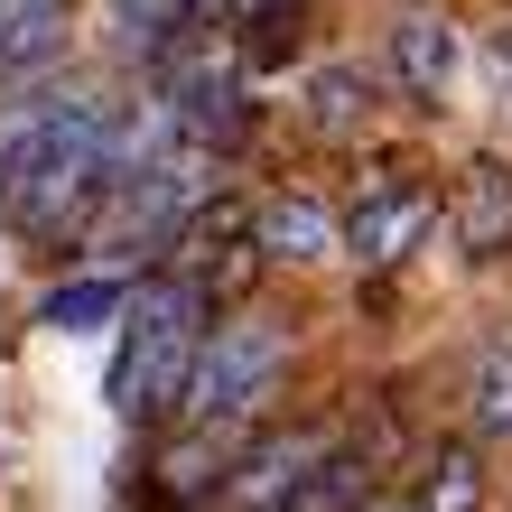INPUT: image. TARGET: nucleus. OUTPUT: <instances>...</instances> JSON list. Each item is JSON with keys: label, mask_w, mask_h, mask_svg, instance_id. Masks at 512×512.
Segmentation results:
<instances>
[{"label": "nucleus", "mask_w": 512, "mask_h": 512, "mask_svg": "<svg viewBox=\"0 0 512 512\" xmlns=\"http://www.w3.org/2000/svg\"><path fill=\"white\" fill-rule=\"evenodd\" d=\"M112 131L122 103L94 84H28L0 103V215L19 233H66L94 224V205L112 187Z\"/></svg>", "instance_id": "1"}, {"label": "nucleus", "mask_w": 512, "mask_h": 512, "mask_svg": "<svg viewBox=\"0 0 512 512\" xmlns=\"http://www.w3.org/2000/svg\"><path fill=\"white\" fill-rule=\"evenodd\" d=\"M205 326H215V289L187 280V270H159V280L131 289L122 326H112V373H103V401L122 419H177L187 401V373L205 354Z\"/></svg>", "instance_id": "2"}, {"label": "nucleus", "mask_w": 512, "mask_h": 512, "mask_svg": "<svg viewBox=\"0 0 512 512\" xmlns=\"http://www.w3.org/2000/svg\"><path fill=\"white\" fill-rule=\"evenodd\" d=\"M149 103H159L196 149H215V159L252 140V66H243V38H233L224 10H205L187 38L149 66Z\"/></svg>", "instance_id": "3"}, {"label": "nucleus", "mask_w": 512, "mask_h": 512, "mask_svg": "<svg viewBox=\"0 0 512 512\" xmlns=\"http://www.w3.org/2000/svg\"><path fill=\"white\" fill-rule=\"evenodd\" d=\"M280 382H289V336L270 317H215L205 326V354H196V373H187V401H177V419L187 429H215V438H252L261 429V410L280 401Z\"/></svg>", "instance_id": "4"}, {"label": "nucleus", "mask_w": 512, "mask_h": 512, "mask_svg": "<svg viewBox=\"0 0 512 512\" xmlns=\"http://www.w3.org/2000/svg\"><path fill=\"white\" fill-rule=\"evenodd\" d=\"M429 224H438V187H429V177H410V168H382V177H364V196L345 205V261L391 270V261L419 252V233H429Z\"/></svg>", "instance_id": "5"}, {"label": "nucleus", "mask_w": 512, "mask_h": 512, "mask_svg": "<svg viewBox=\"0 0 512 512\" xmlns=\"http://www.w3.org/2000/svg\"><path fill=\"white\" fill-rule=\"evenodd\" d=\"M326 447H336V429H317V419H298V429H252L243 447H233L224 485H215V512H280Z\"/></svg>", "instance_id": "6"}, {"label": "nucleus", "mask_w": 512, "mask_h": 512, "mask_svg": "<svg viewBox=\"0 0 512 512\" xmlns=\"http://www.w3.org/2000/svg\"><path fill=\"white\" fill-rule=\"evenodd\" d=\"M252 252L261 261H289V270H317V261L345 252V215L326 196H308V187H280V196L252 205Z\"/></svg>", "instance_id": "7"}, {"label": "nucleus", "mask_w": 512, "mask_h": 512, "mask_svg": "<svg viewBox=\"0 0 512 512\" xmlns=\"http://www.w3.org/2000/svg\"><path fill=\"white\" fill-rule=\"evenodd\" d=\"M75 0H0V94H28L66 66Z\"/></svg>", "instance_id": "8"}, {"label": "nucleus", "mask_w": 512, "mask_h": 512, "mask_svg": "<svg viewBox=\"0 0 512 512\" xmlns=\"http://www.w3.org/2000/svg\"><path fill=\"white\" fill-rule=\"evenodd\" d=\"M382 56H391V75H401V94H419V103H447L457 94V66H466L447 10H401L391 38H382Z\"/></svg>", "instance_id": "9"}, {"label": "nucleus", "mask_w": 512, "mask_h": 512, "mask_svg": "<svg viewBox=\"0 0 512 512\" xmlns=\"http://www.w3.org/2000/svg\"><path fill=\"white\" fill-rule=\"evenodd\" d=\"M447 233L466 261H503L512 252V168L503 159H466L447 187Z\"/></svg>", "instance_id": "10"}, {"label": "nucleus", "mask_w": 512, "mask_h": 512, "mask_svg": "<svg viewBox=\"0 0 512 512\" xmlns=\"http://www.w3.org/2000/svg\"><path fill=\"white\" fill-rule=\"evenodd\" d=\"M205 10H215V0H112V10H103L112 56H131V66H159V56L187 38Z\"/></svg>", "instance_id": "11"}, {"label": "nucleus", "mask_w": 512, "mask_h": 512, "mask_svg": "<svg viewBox=\"0 0 512 512\" xmlns=\"http://www.w3.org/2000/svg\"><path fill=\"white\" fill-rule=\"evenodd\" d=\"M298 122L326 131V140L364 131V122H373V75L354 66V56H326V66H308V84H298Z\"/></svg>", "instance_id": "12"}, {"label": "nucleus", "mask_w": 512, "mask_h": 512, "mask_svg": "<svg viewBox=\"0 0 512 512\" xmlns=\"http://www.w3.org/2000/svg\"><path fill=\"white\" fill-rule=\"evenodd\" d=\"M373 447H354V438H336V447H326V457L308 466V475H298V494L280 503V512H364L382 485H373Z\"/></svg>", "instance_id": "13"}, {"label": "nucleus", "mask_w": 512, "mask_h": 512, "mask_svg": "<svg viewBox=\"0 0 512 512\" xmlns=\"http://www.w3.org/2000/svg\"><path fill=\"white\" fill-rule=\"evenodd\" d=\"M466 438L512 447V336H485L466 354Z\"/></svg>", "instance_id": "14"}, {"label": "nucleus", "mask_w": 512, "mask_h": 512, "mask_svg": "<svg viewBox=\"0 0 512 512\" xmlns=\"http://www.w3.org/2000/svg\"><path fill=\"white\" fill-rule=\"evenodd\" d=\"M419 512H485V466H475V438H447L419 457V475L401 485Z\"/></svg>", "instance_id": "15"}, {"label": "nucleus", "mask_w": 512, "mask_h": 512, "mask_svg": "<svg viewBox=\"0 0 512 512\" xmlns=\"http://www.w3.org/2000/svg\"><path fill=\"white\" fill-rule=\"evenodd\" d=\"M122 308H131L122 270H84V280L38 298V326H56V336H94V326H122Z\"/></svg>", "instance_id": "16"}, {"label": "nucleus", "mask_w": 512, "mask_h": 512, "mask_svg": "<svg viewBox=\"0 0 512 512\" xmlns=\"http://www.w3.org/2000/svg\"><path fill=\"white\" fill-rule=\"evenodd\" d=\"M364 512H419V503H410V494H373Z\"/></svg>", "instance_id": "17"}]
</instances>
